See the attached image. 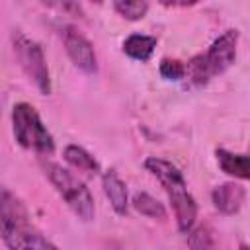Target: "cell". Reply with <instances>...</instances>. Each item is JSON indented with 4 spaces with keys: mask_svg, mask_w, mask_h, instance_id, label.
<instances>
[{
    "mask_svg": "<svg viewBox=\"0 0 250 250\" xmlns=\"http://www.w3.org/2000/svg\"><path fill=\"white\" fill-rule=\"evenodd\" d=\"M0 236L8 250H59L35 229L23 201L8 188L0 191Z\"/></svg>",
    "mask_w": 250,
    "mask_h": 250,
    "instance_id": "cell-1",
    "label": "cell"
},
{
    "mask_svg": "<svg viewBox=\"0 0 250 250\" xmlns=\"http://www.w3.org/2000/svg\"><path fill=\"white\" fill-rule=\"evenodd\" d=\"M145 168L164 188V191L170 199L174 217H176L178 230L188 234L193 229L195 219H197V203H195L193 195L188 189L184 174L180 172L178 166H174L172 162H168L164 158H158V156H148L145 160Z\"/></svg>",
    "mask_w": 250,
    "mask_h": 250,
    "instance_id": "cell-2",
    "label": "cell"
},
{
    "mask_svg": "<svg viewBox=\"0 0 250 250\" xmlns=\"http://www.w3.org/2000/svg\"><path fill=\"white\" fill-rule=\"evenodd\" d=\"M236 47H238V31L227 29L223 31L205 53L191 57L186 62V78L193 86H205L215 76L229 70L236 61Z\"/></svg>",
    "mask_w": 250,
    "mask_h": 250,
    "instance_id": "cell-3",
    "label": "cell"
},
{
    "mask_svg": "<svg viewBox=\"0 0 250 250\" xmlns=\"http://www.w3.org/2000/svg\"><path fill=\"white\" fill-rule=\"evenodd\" d=\"M45 176L57 189V193L64 199V203L70 207V211L82 219V221H92L96 217V203L92 191L86 188V184L76 178L70 170L62 168L61 164L55 162H43Z\"/></svg>",
    "mask_w": 250,
    "mask_h": 250,
    "instance_id": "cell-4",
    "label": "cell"
},
{
    "mask_svg": "<svg viewBox=\"0 0 250 250\" xmlns=\"http://www.w3.org/2000/svg\"><path fill=\"white\" fill-rule=\"evenodd\" d=\"M12 131L20 146L39 154H53L55 139L31 104L18 102L12 107Z\"/></svg>",
    "mask_w": 250,
    "mask_h": 250,
    "instance_id": "cell-5",
    "label": "cell"
},
{
    "mask_svg": "<svg viewBox=\"0 0 250 250\" xmlns=\"http://www.w3.org/2000/svg\"><path fill=\"white\" fill-rule=\"evenodd\" d=\"M12 51L16 55L18 64L21 66L25 76L33 82V86L39 90V94L49 96L53 90L51 72H49L47 59H45L41 45L35 39H31L29 35H25L21 29H14L12 31Z\"/></svg>",
    "mask_w": 250,
    "mask_h": 250,
    "instance_id": "cell-6",
    "label": "cell"
},
{
    "mask_svg": "<svg viewBox=\"0 0 250 250\" xmlns=\"http://www.w3.org/2000/svg\"><path fill=\"white\" fill-rule=\"evenodd\" d=\"M64 51L68 55V59L72 61V64L86 72V74H96L98 72V57L94 51V45L90 43V39L86 35H82L74 25L62 23L59 27Z\"/></svg>",
    "mask_w": 250,
    "mask_h": 250,
    "instance_id": "cell-7",
    "label": "cell"
},
{
    "mask_svg": "<svg viewBox=\"0 0 250 250\" xmlns=\"http://www.w3.org/2000/svg\"><path fill=\"white\" fill-rule=\"evenodd\" d=\"M246 199V189L236 182H225L213 188L211 201L213 207L223 215H234L240 211L242 203Z\"/></svg>",
    "mask_w": 250,
    "mask_h": 250,
    "instance_id": "cell-8",
    "label": "cell"
},
{
    "mask_svg": "<svg viewBox=\"0 0 250 250\" xmlns=\"http://www.w3.org/2000/svg\"><path fill=\"white\" fill-rule=\"evenodd\" d=\"M102 188H104V193L109 199L113 211L117 215L125 217L129 211V193H127L125 182L117 176L115 170H105L102 174Z\"/></svg>",
    "mask_w": 250,
    "mask_h": 250,
    "instance_id": "cell-9",
    "label": "cell"
},
{
    "mask_svg": "<svg viewBox=\"0 0 250 250\" xmlns=\"http://www.w3.org/2000/svg\"><path fill=\"white\" fill-rule=\"evenodd\" d=\"M215 158L225 174L238 180H250V154H238L227 148H217Z\"/></svg>",
    "mask_w": 250,
    "mask_h": 250,
    "instance_id": "cell-10",
    "label": "cell"
},
{
    "mask_svg": "<svg viewBox=\"0 0 250 250\" xmlns=\"http://www.w3.org/2000/svg\"><path fill=\"white\" fill-rule=\"evenodd\" d=\"M158 45V39L154 35H146V33H131L129 37H125L123 41V53L139 62H146L154 49Z\"/></svg>",
    "mask_w": 250,
    "mask_h": 250,
    "instance_id": "cell-11",
    "label": "cell"
},
{
    "mask_svg": "<svg viewBox=\"0 0 250 250\" xmlns=\"http://www.w3.org/2000/svg\"><path fill=\"white\" fill-rule=\"evenodd\" d=\"M62 158L66 160V164H70L72 168H76L80 172L100 174V162L96 160L94 154H90L80 145H66L64 150H62Z\"/></svg>",
    "mask_w": 250,
    "mask_h": 250,
    "instance_id": "cell-12",
    "label": "cell"
},
{
    "mask_svg": "<svg viewBox=\"0 0 250 250\" xmlns=\"http://www.w3.org/2000/svg\"><path fill=\"white\" fill-rule=\"evenodd\" d=\"M131 205H133V209L137 213H141V215H145L148 219H154V221H164L168 217L166 207L146 191H137L133 195V199H131Z\"/></svg>",
    "mask_w": 250,
    "mask_h": 250,
    "instance_id": "cell-13",
    "label": "cell"
},
{
    "mask_svg": "<svg viewBox=\"0 0 250 250\" xmlns=\"http://www.w3.org/2000/svg\"><path fill=\"white\" fill-rule=\"evenodd\" d=\"M113 10H115L121 18L129 20V21H139V20H143V18L146 16V12H148V2L117 0V2H113Z\"/></svg>",
    "mask_w": 250,
    "mask_h": 250,
    "instance_id": "cell-14",
    "label": "cell"
},
{
    "mask_svg": "<svg viewBox=\"0 0 250 250\" xmlns=\"http://www.w3.org/2000/svg\"><path fill=\"white\" fill-rule=\"evenodd\" d=\"M158 72L164 80H184L186 78V62L178 61V59H162L158 64Z\"/></svg>",
    "mask_w": 250,
    "mask_h": 250,
    "instance_id": "cell-15",
    "label": "cell"
},
{
    "mask_svg": "<svg viewBox=\"0 0 250 250\" xmlns=\"http://www.w3.org/2000/svg\"><path fill=\"white\" fill-rule=\"evenodd\" d=\"M238 250H250V246L248 244H240V248Z\"/></svg>",
    "mask_w": 250,
    "mask_h": 250,
    "instance_id": "cell-16",
    "label": "cell"
}]
</instances>
